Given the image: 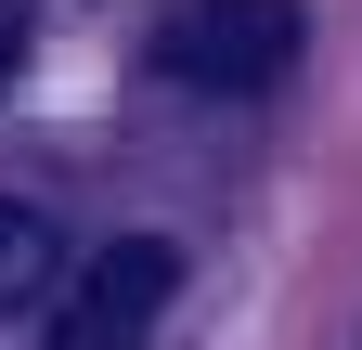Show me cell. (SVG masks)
Returning <instances> with one entry per match:
<instances>
[{
	"label": "cell",
	"mask_w": 362,
	"mask_h": 350,
	"mask_svg": "<svg viewBox=\"0 0 362 350\" xmlns=\"http://www.w3.org/2000/svg\"><path fill=\"white\" fill-rule=\"evenodd\" d=\"M298 52H310L298 0H181L156 26V78H181V91H272Z\"/></svg>",
	"instance_id": "1"
},
{
	"label": "cell",
	"mask_w": 362,
	"mask_h": 350,
	"mask_svg": "<svg viewBox=\"0 0 362 350\" xmlns=\"http://www.w3.org/2000/svg\"><path fill=\"white\" fill-rule=\"evenodd\" d=\"M168 286H181V247H156V234L104 247V259L78 273V298H65L52 350H143V324L168 312Z\"/></svg>",
	"instance_id": "2"
},
{
	"label": "cell",
	"mask_w": 362,
	"mask_h": 350,
	"mask_svg": "<svg viewBox=\"0 0 362 350\" xmlns=\"http://www.w3.org/2000/svg\"><path fill=\"white\" fill-rule=\"evenodd\" d=\"M52 286H65V247H52V221L0 195V312H26V298H52Z\"/></svg>",
	"instance_id": "3"
},
{
	"label": "cell",
	"mask_w": 362,
	"mask_h": 350,
	"mask_svg": "<svg viewBox=\"0 0 362 350\" xmlns=\"http://www.w3.org/2000/svg\"><path fill=\"white\" fill-rule=\"evenodd\" d=\"M26 78V13H0V91Z\"/></svg>",
	"instance_id": "4"
}]
</instances>
